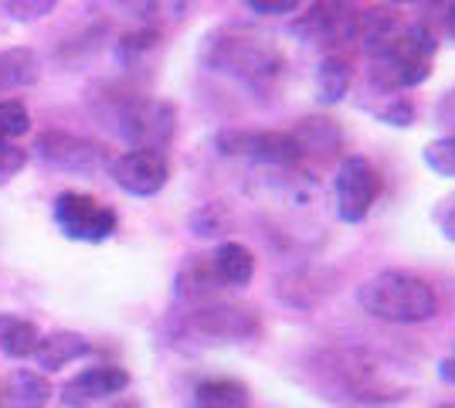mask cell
<instances>
[{"instance_id": "cell-20", "label": "cell", "mask_w": 455, "mask_h": 408, "mask_svg": "<svg viewBox=\"0 0 455 408\" xmlns=\"http://www.w3.org/2000/svg\"><path fill=\"white\" fill-rule=\"evenodd\" d=\"M130 18L136 20V28H153V31H164L177 20H184L194 0H116Z\"/></svg>"}, {"instance_id": "cell-16", "label": "cell", "mask_w": 455, "mask_h": 408, "mask_svg": "<svg viewBox=\"0 0 455 408\" xmlns=\"http://www.w3.org/2000/svg\"><path fill=\"white\" fill-rule=\"evenodd\" d=\"M211 269H214L218 283L225 290H242V286L251 283V276H255V255L242 242H221L211 252Z\"/></svg>"}, {"instance_id": "cell-15", "label": "cell", "mask_w": 455, "mask_h": 408, "mask_svg": "<svg viewBox=\"0 0 455 408\" xmlns=\"http://www.w3.org/2000/svg\"><path fill=\"white\" fill-rule=\"evenodd\" d=\"M361 109H367L371 116H378L384 126H398V130H408L415 123V102L408 92H398V89H384L378 82H363L361 92Z\"/></svg>"}, {"instance_id": "cell-28", "label": "cell", "mask_w": 455, "mask_h": 408, "mask_svg": "<svg viewBox=\"0 0 455 408\" xmlns=\"http://www.w3.org/2000/svg\"><path fill=\"white\" fill-rule=\"evenodd\" d=\"M31 130V113L20 99H4L0 102V136L4 140H18Z\"/></svg>"}, {"instance_id": "cell-30", "label": "cell", "mask_w": 455, "mask_h": 408, "mask_svg": "<svg viewBox=\"0 0 455 408\" xmlns=\"http://www.w3.org/2000/svg\"><path fill=\"white\" fill-rule=\"evenodd\" d=\"M228 225V212L221 208V204H201L197 212L190 214V228H194V235H201V238H208V235H218L221 228Z\"/></svg>"}, {"instance_id": "cell-26", "label": "cell", "mask_w": 455, "mask_h": 408, "mask_svg": "<svg viewBox=\"0 0 455 408\" xmlns=\"http://www.w3.org/2000/svg\"><path fill=\"white\" fill-rule=\"evenodd\" d=\"M421 7H425L421 24H428L435 38L455 41V0H421Z\"/></svg>"}, {"instance_id": "cell-17", "label": "cell", "mask_w": 455, "mask_h": 408, "mask_svg": "<svg viewBox=\"0 0 455 408\" xmlns=\"http://www.w3.org/2000/svg\"><path fill=\"white\" fill-rule=\"evenodd\" d=\"M313 85H316V99L323 106H337L347 99L350 85H354V65L347 55L340 52H326L316 65V76H313Z\"/></svg>"}, {"instance_id": "cell-37", "label": "cell", "mask_w": 455, "mask_h": 408, "mask_svg": "<svg viewBox=\"0 0 455 408\" xmlns=\"http://www.w3.org/2000/svg\"><path fill=\"white\" fill-rule=\"evenodd\" d=\"M119 408H133V405H119Z\"/></svg>"}, {"instance_id": "cell-24", "label": "cell", "mask_w": 455, "mask_h": 408, "mask_svg": "<svg viewBox=\"0 0 455 408\" xmlns=\"http://www.w3.org/2000/svg\"><path fill=\"white\" fill-rule=\"evenodd\" d=\"M160 38H164V31H153V28H133V31H126L123 38L116 41V59L123 61V65H140L150 52L160 48Z\"/></svg>"}, {"instance_id": "cell-4", "label": "cell", "mask_w": 455, "mask_h": 408, "mask_svg": "<svg viewBox=\"0 0 455 408\" xmlns=\"http://www.w3.org/2000/svg\"><path fill=\"white\" fill-rule=\"evenodd\" d=\"M438 55V38L428 24H401V31L380 48L378 55L371 59V72L367 78L378 82L384 89H418L432 78Z\"/></svg>"}, {"instance_id": "cell-13", "label": "cell", "mask_w": 455, "mask_h": 408, "mask_svg": "<svg viewBox=\"0 0 455 408\" xmlns=\"http://www.w3.org/2000/svg\"><path fill=\"white\" fill-rule=\"evenodd\" d=\"M130 388V374L116 364H95V368H85L82 374H76L72 381H65L61 388V405L68 408H85L95 405V402H106L119 391Z\"/></svg>"}, {"instance_id": "cell-27", "label": "cell", "mask_w": 455, "mask_h": 408, "mask_svg": "<svg viewBox=\"0 0 455 408\" xmlns=\"http://www.w3.org/2000/svg\"><path fill=\"white\" fill-rule=\"evenodd\" d=\"M425 167L438 177H455V136H438L425 147Z\"/></svg>"}, {"instance_id": "cell-11", "label": "cell", "mask_w": 455, "mask_h": 408, "mask_svg": "<svg viewBox=\"0 0 455 408\" xmlns=\"http://www.w3.org/2000/svg\"><path fill=\"white\" fill-rule=\"evenodd\" d=\"M109 177L126 195L153 197L171 180V160L160 150H126L109 160Z\"/></svg>"}, {"instance_id": "cell-32", "label": "cell", "mask_w": 455, "mask_h": 408, "mask_svg": "<svg viewBox=\"0 0 455 408\" xmlns=\"http://www.w3.org/2000/svg\"><path fill=\"white\" fill-rule=\"evenodd\" d=\"M245 7L262 18H283V14H296L303 7V0H245Z\"/></svg>"}, {"instance_id": "cell-36", "label": "cell", "mask_w": 455, "mask_h": 408, "mask_svg": "<svg viewBox=\"0 0 455 408\" xmlns=\"http://www.w3.org/2000/svg\"><path fill=\"white\" fill-rule=\"evenodd\" d=\"M387 4H421V0H387Z\"/></svg>"}, {"instance_id": "cell-18", "label": "cell", "mask_w": 455, "mask_h": 408, "mask_svg": "<svg viewBox=\"0 0 455 408\" xmlns=\"http://www.w3.org/2000/svg\"><path fill=\"white\" fill-rule=\"evenodd\" d=\"M289 133L296 136V143H299V156H303V160H309V156L326 160L333 150H340V143H343L340 126H337L333 119H323V116L299 119V126H296V130H289Z\"/></svg>"}, {"instance_id": "cell-7", "label": "cell", "mask_w": 455, "mask_h": 408, "mask_svg": "<svg viewBox=\"0 0 455 408\" xmlns=\"http://www.w3.org/2000/svg\"><path fill=\"white\" fill-rule=\"evenodd\" d=\"M52 218H55L58 232L72 242H106L113 238L119 228V214L102 204L99 197L82 195V191H61L52 204Z\"/></svg>"}, {"instance_id": "cell-12", "label": "cell", "mask_w": 455, "mask_h": 408, "mask_svg": "<svg viewBox=\"0 0 455 408\" xmlns=\"http://www.w3.org/2000/svg\"><path fill=\"white\" fill-rule=\"evenodd\" d=\"M188 327L208 340L218 344H238V340H251L259 333V313L238 307V303H197L190 310Z\"/></svg>"}, {"instance_id": "cell-9", "label": "cell", "mask_w": 455, "mask_h": 408, "mask_svg": "<svg viewBox=\"0 0 455 408\" xmlns=\"http://www.w3.org/2000/svg\"><path fill=\"white\" fill-rule=\"evenodd\" d=\"M35 154H38L41 164H48L55 171H65V174L92 177L99 171H109V150L99 140L65 133V130H44V133H38Z\"/></svg>"}, {"instance_id": "cell-25", "label": "cell", "mask_w": 455, "mask_h": 408, "mask_svg": "<svg viewBox=\"0 0 455 408\" xmlns=\"http://www.w3.org/2000/svg\"><path fill=\"white\" fill-rule=\"evenodd\" d=\"M11 395L18 398L20 405L38 408L52 398V385H48L41 374H35V371H18V374L11 378Z\"/></svg>"}, {"instance_id": "cell-38", "label": "cell", "mask_w": 455, "mask_h": 408, "mask_svg": "<svg viewBox=\"0 0 455 408\" xmlns=\"http://www.w3.org/2000/svg\"><path fill=\"white\" fill-rule=\"evenodd\" d=\"M445 408H455V405H445Z\"/></svg>"}, {"instance_id": "cell-35", "label": "cell", "mask_w": 455, "mask_h": 408, "mask_svg": "<svg viewBox=\"0 0 455 408\" xmlns=\"http://www.w3.org/2000/svg\"><path fill=\"white\" fill-rule=\"evenodd\" d=\"M438 374H442L449 385H455V350L445 357V361H442V364H438Z\"/></svg>"}, {"instance_id": "cell-3", "label": "cell", "mask_w": 455, "mask_h": 408, "mask_svg": "<svg viewBox=\"0 0 455 408\" xmlns=\"http://www.w3.org/2000/svg\"><path fill=\"white\" fill-rule=\"evenodd\" d=\"M357 303L363 313L387 324H425L438 313L435 290L415 272L387 269L357 286Z\"/></svg>"}, {"instance_id": "cell-10", "label": "cell", "mask_w": 455, "mask_h": 408, "mask_svg": "<svg viewBox=\"0 0 455 408\" xmlns=\"http://www.w3.org/2000/svg\"><path fill=\"white\" fill-rule=\"evenodd\" d=\"M361 11L357 0H313L309 11L292 20V35L306 44H320L330 52H340L343 38H347V28L354 14Z\"/></svg>"}, {"instance_id": "cell-23", "label": "cell", "mask_w": 455, "mask_h": 408, "mask_svg": "<svg viewBox=\"0 0 455 408\" xmlns=\"http://www.w3.org/2000/svg\"><path fill=\"white\" fill-rule=\"evenodd\" d=\"M194 408H248V388L235 378H208L194 388Z\"/></svg>"}, {"instance_id": "cell-8", "label": "cell", "mask_w": 455, "mask_h": 408, "mask_svg": "<svg viewBox=\"0 0 455 408\" xmlns=\"http://www.w3.org/2000/svg\"><path fill=\"white\" fill-rule=\"evenodd\" d=\"M380 171L361 154H350L340 160L337 177H333V208L337 218L347 225H357L363 221L371 208L378 204L380 197Z\"/></svg>"}, {"instance_id": "cell-31", "label": "cell", "mask_w": 455, "mask_h": 408, "mask_svg": "<svg viewBox=\"0 0 455 408\" xmlns=\"http://www.w3.org/2000/svg\"><path fill=\"white\" fill-rule=\"evenodd\" d=\"M28 164V150L18 147L14 140H4L0 136V184H7L11 177H18Z\"/></svg>"}, {"instance_id": "cell-14", "label": "cell", "mask_w": 455, "mask_h": 408, "mask_svg": "<svg viewBox=\"0 0 455 408\" xmlns=\"http://www.w3.org/2000/svg\"><path fill=\"white\" fill-rule=\"evenodd\" d=\"M401 31V20L395 14V7H361L350 28H347V38H343V48H354L367 59H374L387 41Z\"/></svg>"}, {"instance_id": "cell-19", "label": "cell", "mask_w": 455, "mask_h": 408, "mask_svg": "<svg viewBox=\"0 0 455 408\" xmlns=\"http://www.w3.org/2000/svg\"><path fill=\"white\" fill-rule=\"evenodd\" d=\"M89 340L76 331H55L48 337H41L38 350H35V361H38L41 371H61L68 368L72 361L85 357L89 354Z\"/></svg>"}, {"instance_id": "cell-1", "label": "cell", "mask_w": 455, "mask_h": 408, "mask_svg": "<svg viewBox=\"0 0 455 408\" xmlns=\"http://www.w3.org/2000/svg\"><path fill=\"white\" fill-rule=\"evenodd\" d=\"M201 65L218 76L245 82L251 89H268L272 82L283 78L285 55L262 31H251L242 24H225V28H214L208 38L201 41Z\"/></svg>"}, {"instance_id": "cell-29", "label": "cell", "mask_w": 455, "mask_h": 408, "mask_svg": "<svg viewBox=\"0 0 455 408\" xmlns=\"http://www.w3.org/2000/svg\"><path fill=\"white\" fill-rule=\"evenodd\" d=\"M4 14L18 24H35V20L48 18L58 7V0H0Z\"/></svg>"}, {"instance_id": "cell-6", "label": "cell", "mask_w": 455, "mask_h": 408, "mask_svg": "<svg viewBox=\"0 0 455 408\" xmlns=\"http://www.w3.org/2000/svg\"><path fill=\"white\" fill-rule=\"evenodd\" d=\"M218 154L242 156L275 171H296L303 164L299 143L289 130H221L214 136Z\"/></svg>"}, {"instance_id": "cell-33", "label": "cell", "mask_w": 455, "mask_h": 408, "mask_svg": "<svg viewBox=\"0 0 455 408\" xmlns=\"http://www.w3.org/2000/svg\"><path fill=\"white\" fill-rule=\"evenodd\" d=\"M435 123L445 130V136H455V85L442 92L435 102Z\"/></svg>"}, {"instance_id": "cell-21", "label": "cell", "mask_w": 455, "mask_h": 408, "mask_svg": "<svg viewBox=\"0 0 455 408\" xmlns=\"http://www.w3.org/2000/svg\"><path fill=\"white\" fill-rule=\"evenodd\" d=\"M41 78V59L35 48H4L0 52V89L11 92V89H28Z\"/></svg>"}, {"instance_id": "cell-5", "label": "cell", "mask_w": 455, "mask_h": 408, "mask_svg": "<svg viewBox=\"0 0 455 408\" xmlns=\"http://www.w3.org/2000/svg\"><path fill=\"white\" fill-rule=\"evenodd\" d=\"M102 119L130 143V150H160L167 154L177 133V106L167 99L143 96V92H116L106 96Z\"/></svg>"}, {"instance_id": "cell-34", "label": "cell", "mask_w": 455, "mask_h": 408, "mask_svg": "<svg viewBox=\"0 0 455 408\" xmlns=\"http://www.w3.org/2000/svg\"><path fill=\"white\" fill-rule=\"evenodd\" d=\"M435 221H438V232L445 235L449 242H455V195L445 197V201H438Z\"/></svg>"}, {"instance_id": "cell-2", "label": "cell", "mask_w": 455, "mask_h": 408, "mask_svg": "<svg viewBox=\"0 0 455 408\" xmlns=\"http://www.w3.org/2000/svg\"><path fill=\"white\" fill-rule=\"evenodd\" d=\"M316 374L330 402L387 405L404 398V388L395 385V371L367 350H330L316 361Z\"/></svg>"}, {"instance_id": "cell-22", "label": "cell", "mask_w": 455, "mask_h": 408, "mask_svg": "<svg viewBox=\"0 0 455 408\" xmlns=\"http://www.w3.org/2000/svg\"><path fill=\"white\" fill-rule=\"evenodd\" d=\"M41 344V331L35 320L18 316V313H0V350L14 361L35 357V350Z\"/></svg>"}]
</instances>
